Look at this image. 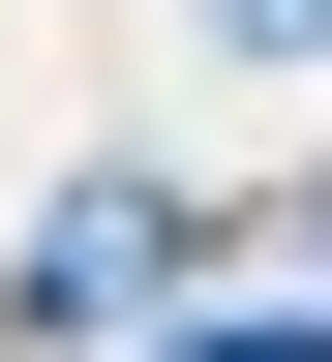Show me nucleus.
<instances>
[{
    "label": "nucleus",
    "instance_id": "1",
    "mask_svg": "<svg viewBox=\"0 0 332 362\" xmlns=\"http://www.w3.org/2000/svg\"><path fill=\"white\" fill-rule=\"evenodd\" d=\"M151 362H332V302H242V332H151Z\"/></svg>",
    "mask_w": 332,
    "mask_h": 362
}]
</instances>
